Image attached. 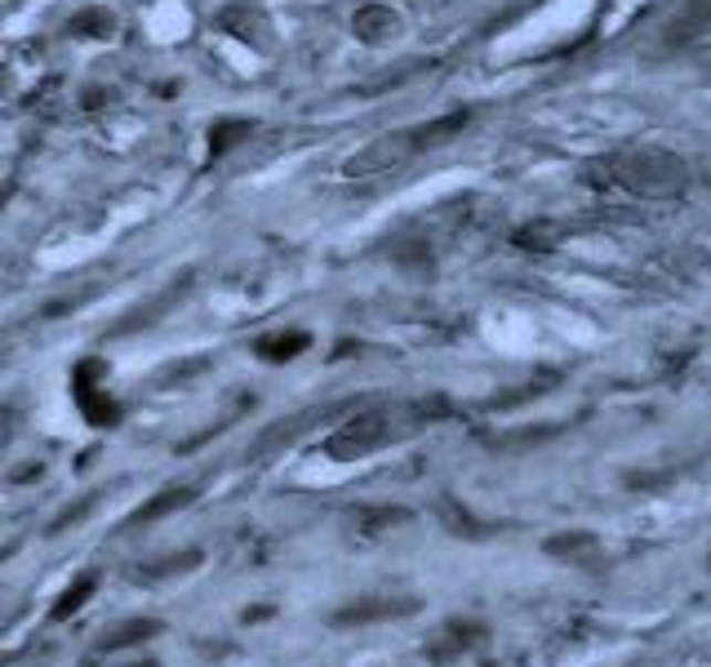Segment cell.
<instances>
[{"instance_id": "cell-1", "label": "cell", "mask_w": 711, "mask_h": 667, "mask_svg": "<svg viewBox=\"0 0 711 667\" xmlns=\"http://www.w3.org/2000/svg\"><path fill=\"white\" fill-rule=\"evenodd\" d=\"M583 183L587 188H605V192H627L640 201H680L693 183L689 160L667 151V147H627V151H609L583 165Z\"/></svg>"}, {"instance_id": "cell-2", "label": "cell", "mask_w": 711, "mask_h": 667, "mask_svg": "<svg viewBox=\"0 0 711 667\" xmlns=\"http://www.w3.org/2000/svg\"><path fill=\"white\" fill-rule=\"evenodd\" d=\"M449 414V401L445 396H432V401H396V405H374V410H361L355 419H347L329 441H325V454L329 458H361L370 449H383L392 441H405L414 432H423L427 423L445 419Z\"/></svg>"}, {"instance_id": "cell-3", "label": "cell", "mask_w": 711, "mask_h": 667, "mask_svg": "<svg viewBox=\"0 0 711 667\" xmlns=\"http://www.w3.org/2000/svg\"><path fill=\"white\" fill-rule=\"evenodd\" d=\"M471 125V112L458 107V112H445V116H432L423 125H405V129H392V134H379L374 142H365L347 160V179H383V174H396L405 170L410 160H418L423 151H436L445 147L454 134H463Z\"/></svg>"}, {"instance_id": "cell-4", "label": "cell", "mask_w": 711, "mask_h": 667, "mask_svg": "<svg viewBox=\"0 0 711 667\" xmlns=\"http://www.w3.org/2000/svg\"><path fill=\"white\" fill-rule=\"evenodd\" d=\"M107 370H103V361H81L76 370H72V401H76V410L94 423V427H116L120 423V405L107 396Z\"/></svg>"}, {"instance_id": "cell-5", "label": "cell", "mask_w": 711, "mask_h": 667, "mask_svg": "<svg viewBox=\"0 0 711 667\" xmlns=\"http://www.w3.org/2000/svg\"><path fill=\"white\" fill-rule=\"evenodd\" d=\"M418 614L414 596H365V601H347L342 610H333V627H365V623H392V618H410Z\"/></svg>"}, {"instance_id": "cell-6", "label": "cell", "mask_w": 711, "mask_h": 667, "mask_svg": "<svg viewBox=\"0 0 711 667\" xmlns=\"http://www.w3.org/2000/svg\"><path fill=\"white\" fill-rule=\"evenodd\" d=\"M548 557L556 561H570L579 570H601L605 565V548L592 530H565V534H552L548 539Z\"/></svg>"}, {"instance_id": "cell-7", "label": "cell", "mask_w": 711, "mask_h": 667, "mask_svg": "<svg viewBox=\"0 0 711 667\" xmlns=\"http://www.w3.org/2000/svg\"><path fill=\"white\" fill-rule=\"evenodd\" d=\"M485 636H489V627H485V623H476V618H467V623H463V618H454V623H445V627H441V636H436V640H445V645H432V649H427V658H432V663H449V658H458L463 649H471V645H476V640H485Z\"/></svg>"}, {"instance_id": "cell-8", "label": "cell", "mask_w": 711, "mask_h": 667, "mask_svg": "<svg viewBox=\"0 0 711 667\" xmlns=\"http://www.w3.org/2000/svg\"><path fill=\"white\" fill-rule=\"evenodd\" d=\"M351 32H355V41H365V45H383V41H392L401 32V19L388 6H361L351 14Z\"/></svg>"}, {"instance_id": "cell-9", "label": "cell", "mask_w": 711, "mask_h": 667, "mask_svg": "<svg viewBox=\"0 0 711 667\" xmlns=\"http://www.w3.org/2000/svg\"><path fill=\"white\" fill-rule=\"evenodd\" d=\"M160 632H165V623H160V618H120V623L103 627L98 649H103V654H112V649H129V645H142V640H151V636H160Z\"/></svg>"}, {"instance_id": "cell-10", "label": "cell", "mask_w": 711, "mask_h": 667, "mask_svg": "<svg viewBox=\"0 0 711 667\" xmlns=\"http://www.w3.org/2000/svg\"><path fill=\"white\" fill-rule=\"evenodd\" d=\"M197 498V485H169V489H160L151 504H142L129 521H125V530H134V526H151V521H160V517H169V512H183L188 504Z\"/></svg>"}, {"instance_id": "cell-11", "label": "cell", "mask_w": 711, "mask_h": 667, "mask_svg": "<svg viewBox=\"0 0 711 667\" xmlns=\"http://www.w3.org/2000/svg\"><path fill=\"white\" fill-rule=\"evenodd\" d=\"M307 348H311V334H307V329H276V334H263V339L254 343V352H258L263 361H272V366L294 361V357H303Z\"/></svg>"}, {"instance_id": "cell-12", "label": "cell", "mask_w": 711, "mask_h": 667, "mask_svg": "<svg viewBox=\"0 0 711 667\" xmlns=\"http://www.w3.org/2000/svg\"><path fill=\"white\" fill-rule=\"evenodd\" d=\"M405 521H410L405 508H355L351 512V530L361 534V539H383V534H392Z\"/></svg>"}, {"instance_id": "cell-13", "label": "cell", "mask_w": 711, "mask_h": 667, "mask_svg": "<svg viewBox=\"0 0 711 667\" xmlns=\"http://www.w3.org/2000/svg\"><path fill=\"white\" fill-rule=\"evenodd\" d=\"M94 592H98V574H81V579H76V583H72V587H67V592H63V596L54 601V610H50V618H54V623H63V618H72L76 610H85V601H89Z\"/></svg>"}, {"instance_id": "cell-14", "label": "cell", "mask_w": 711, "mask_h": 667, "mask_svg": "<svg viewBox=\"0 0 711 667\" xmlns=\"http://www.w3.org/2000/svg\"><path fill=\"white\" fill-rule=\"evenodd\" d=\"M561 236H565L561 223H529V227H520L511 241H516L520 250H539V254H548V250H556Z\"/></svg>"}, {"instance_id": "cell-15", "label": "cell", "mask_w": 711, "mask_h": 667, "mask_svg": "<svg viewBox=\"0 0 711 667\" xmlns=\"http://www.w3.org/2000/svg\"><path fill=\"white\" fill-rule=\"evenodd\" d=\"M67 32L81 36V41H98V36H112V32H116V19H112L107 10H85V14H76V19L67 23Z\"/></svg>"}, {"instance_id": "cell-16", "label": "cell", "mask_w": 711, "mask_h": 667, "mask_svg": "<svg viewBox=\"0 0 711 667\" xmlns=\"http://www.w3.org/2000/svg\"><path fill=\"white\" fill-rule=\"evenodd\" d=\"M250 134H254L250 120H219V125L210 129V151L223 156V151H232L236 142H250Z\"/></svg>"}, {"instance_id": "cell-17", "label": "cell", "mask_w": 711, "mask_h": 667, "mask_svg": "<svg viewBox=\"0 0 711 667\" xmlns=\"http://www.w3.org/2000/svg\"><path fill=\"white\" fill-rule=\"evenodd\" d=\"M197 565H201V552H197V548H188V552H178V557H165V561L147 565V579H165V574H188V570H197Z\"/></svg>"}, {"instance_id": "cell-18", "label": "cell", "mask_w": 711, "mask_h": 667, "mask_svg": "<svg viewBox=\"0 0 711 667\" xmlns=\"http://www.w3.org/2000/svg\"><path fill=\"white\" fill-rule=\"evenodd\" d=\"M94 504H98V494H89V498H85V504H76V508H67V512H59V517L50 521V534H59L63 526H72V521H81V517H85V512H89Z\"/></svg>"}, {"instance_id": "cell-19", "label": "cell", "mask_w": 711, "mask_h": 667, "mask_svg": "<svg viewBox=\"0 0 711 667\" xmlns=\"http://www.w3.org/2000/svg\"><path fill=\"white\" fill-rule=\"evenodd\" d=\"M693 63H698V72L711 81V45H707V50H698V54H693Z\"/></svg>"}]
</instances>
